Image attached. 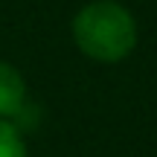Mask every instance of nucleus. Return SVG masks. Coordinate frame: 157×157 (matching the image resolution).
<instances>
[{
  "instance_id": "f257e3e1",
  "label": "nucleus",
  "mask_w": 157,
  "mask_h": 157,
  "mask_svg": "<svg viewBox=\"0 0 157 157\" xmlns=\"http://www.w3.org/2000/svg\"><path fill=\"white\" fill-rule=\"evenodd\" d=\"M76 50L96 64H119L137 50V17L119 0H90L70 23Z\"/></svg>"
},
{
  "instance_id": "f03ea898",
  "label": "nucleus",
  "mask_w": 157,
  "mask_h": 157,
  "mask_svg": "<svg viewBox=\"0 0 157 157\" xmlns=\"http://www.w3.org/2000/svg\"><path fill=\"white\" fill-rule=\"evenodd\" d=\"M26 99H29V87L23 73L12 61L0 58V119L15 122V117L26 108Z\"/></svg>"
},
{
  "instance_id": "7ed1b4c3",
  "label": "nucleus",
  "mask_w": 157,
  "mask_h": 157,
  "mask_svg": "<svg viewBox=\"0 0 157 157\" xmlns=\"http://www.w3.org/2000/svg\"><path fill=\"white\" fill-rule=\"evenodd\" d=\"M0 157H29L26 140L12 119H0Z\"/></svg>"
}]
</instances>
